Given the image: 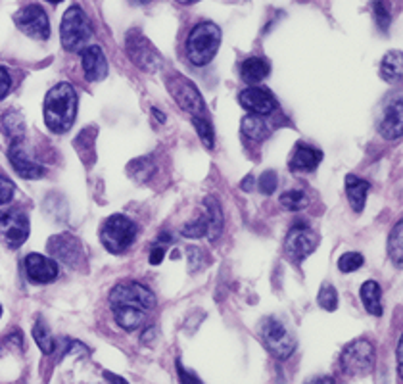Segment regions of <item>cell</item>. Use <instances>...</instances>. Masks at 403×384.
Listing matches in <instances>:
<instances>
[{
  "label": "cell",
  "instance_id": "obj_27",
  "mask_svg": "<svg viewBox=\"0 0 403 384\" xmlns=\"http://www.w3.org/2000/svg\"><path fill=\"white\" fill-rule=\"evenodd\" d=\"M388 253H390V260L394 262L395 267H402L403 260V225L402 221L395 223V227L390 233L388 238Z\"/></svg>",
  "mask_w": 403,
  "mask_h": 384
},
{
  "label": "cell",
  "instance_id": "obj_23",
  "mask_svg": "<svg viewBox=\"0 0 403 384\" xmlns=\"http://www.w3.org/2000/svg\"><path fill=\"white\" fill-rule=\"evenodd\" d=\"M369 188H371V185L365 179H359L357 175H347L346 177V194L349 206L354 208V212H363Z\"/></svg>",
  "mask_w": 403,
  "mask_h": 384
},
{
  "label": "cell",
  "instance_id": "obj_4",
  "mask_svg": "<svg viewBox=\"0 0 403 384\" xmlns=\"http://www.w3.org/2000/svg\"><path fill=\"white\" fill-rule=\"evenodd\" d=\"M60 39L62 47L73 54H79L89 47V41L92 39V27L79 4H73L65 10L60 25Z\"/></svg>",
  "mask_w": 403,
  "mask_h": 384
},
{
  "label": "cell",
  "instance_id": "obj_2",
  "mask_svg": "<svg viewBox=\"0 0 403 384\" xmlns=\"http://www.w3.org/2000/svg\"><path fill=\"white\" fill-rule=\"evenodd\" d=\"M258 335L261 342L265 344V348L274 358L279 360H288L292 353L296 351L298 346V338L292 327L279 315H269V317L261 319L258 327Z\"/></svg>",
  "mask_w": 403,
  "mask_h": 384
},
{
  "label": "cell",
  "instance_id": "obj_16",
  "mask_svg": "<svg viewBox=\"0 0 403 384\" xmlns=\"http://www.w3.org/2000/svg\"><path fill=\"white\" fill-rule=\"evenodd\" d=\"M47 250L52 258H56L60 262H64L65 265L69 267H75L79 265L81 258H83V248H81V242L72 235H54L50 237L49 244H47Z\"/></svg>",
  "mask_w": 403,
  "mask_h": 384
},
{
  "label": "cell",
  "instance_id": "obj_30",
  "mask_svg": "<svg viewBox=\"0 0 403 384\" xmlns=\"http://www.w3.org/2000/svg\"><path fill=\"white\" fill-rule=\"evenodd\" d=\"M317 303L321 306L324 311H336L338 310V292L336 288L329 283H324L317 294Z\"/></svg>",
  "mask_w": 403,
  "mask_h": 384
},
{
  "label": "cell",
  "instance_id": "obj_36",
  "mask_svg": "<svg viewBox=\"0 0 403 384\" xmlns=\"http://www.w3.org/2000/svg\"><path fill=\"white\" fill-rule=\"evenodd\" d=\"M277 187H279V177H277V173L274 172H265L261 177H259L258 188L261 194L269 197V194H273L274 190H277Z\"/></svg>",
  "mask_w": 403,
  "mask_h": 384
},
{
  "label": "cell",
  "instance_id": "obj_29",
  "mask_svg": "<svg viewBox=\"0 0 403 384\" xmlns=\"http://www.w3.org/2000/svg\"><path fill=\"white\" fill-rule=\"evenodd\" d=\"M33 338H35V342H37L42 353H52V351L56 350V342H54V338L50 335L49 327L42 321H37L33 325Z\"/></svg>",
  "mask_w": 403,
  "mask_h": 384
},
{
  "label": "cell",
  "instance_id": "obj_42",
  "mask_svg": "<svg viewBox=\"0 0 403 384\" xmlns=\"http://www.w3.org/2000/svg\"><path fill=\"white\" fill-rule=\"evenodd\" d=\"M240 187H242V190L252 192V190H254V177H252V175H248V177H246V179L240 183Z\"/></svg>",
  "mask_w": 403,
  "mask_h": 384
},
{
  "label": "cell",
  "instance_id": "obj_14",
  "mask_svg": "<svg viewBox=\"0 0 403 384\" xmlns=\"http://www.w3.org/2000/svg\"><path fill=\"white\" fill-rule=\"evenodd\" d=\"M379 131L386 140L402 139L403 135V104L402 97H392L380 110Z\"/></svg>",
  "mask_w": 403,
  "mask_h": 384
},
{
  "label": "cell",
  "instance_id": "obj_37",
  "mask_svg": "<svg viewBox=\"0 0 403 384\" xmlns=\"http://www.w3.org/2000/svg\"><path fill=\"white\" fill-rule=\"evenodd\" d=\"M14 194H16V185H14L8 177L0 175V206L10 204Z\"/></svg>",
  "mask_w": 403,
  "mask_h": 384
},
{
  "label": "cell",
  "instance_id": "obj_7",
  "mask_svg": "<svg viewBox=\"0 0 403 384\" xmlns=\"http://www.w3.org/2000/svg\"><path fill=\"white\" fill-rule=\"evenodd\" d=\"M120 306H127V308H138V310L150 311L156 308V296L148 288V286L129 281V283H121L110 292V308H120Z\"/></svg>",
  "mask_w": 403,
  "mask_h": 384
},
{
  "label": "cell",
  "instance_id": "obj_9",
  "mask_svg": "<svg viewBox=\"0 0 403 384\" xmlns=\"http://www.w3.org/2000/svg\"><path fill=\"white\" fill-rule=\"evenodd\" d=\"M29 237V217L19 208L0 210V240L16 250Z\"/></svg>",
  "mask_w": 403,
  "mask_h": 384
},
{
  "label": "cell",
  "instance_id": "obj_24",
  "mask_svg": "<svg viewBox=\"0 0 403 384\" xmlns=\"http://www.w3.org/2000/svg\"><path fill=\"white\" fill-rule=\"evenodd\" d=\"M403 74V58L400 50H392L380 62V75L390 85H400Z\"/></svg>",
  "mask_w": 403,
  "mask_h": 384
},
{
  "label": "cell",
  "instance_id": "obj_25",
  "mask_svg": "<svg viewBox=\"0 0 403 384\" xmlns=\"http://www.w3.org/2000/svg\"><path fill=\"white\" fill-rule=\"evenodd\" d=\"M359 294H361V302L365 306V310L375 317H380L382 315V290H380L379 283L377 281L363 283Z\"/></svg>",
  "mask_w": 403,
  "mask_h": 384
},
{
  "label": "cell",
  "instance_id": "obj_13",
  "mask_svg": "<svg viewBox=\"0 0 403 384\" xmlns=\"http://www.w3.org/2000/svg\"><path fill=\"white\" fill-rule=\"evenodd\" d=\"M8 158L12 167L16 169V173L24 179L35 181L44 177V167L35 160L31 148L25 140H17V142H12V147L8 150Z\"/></svg>",
  "mask_w": 403,
  "mask_h": 384
},
{
  "label": "cell",
  "instance_id": "obj_44",
  "mask_svg": "<svg viewBox=\"0 0 403 384\" xmlns=\"http://www.w3.org/2000/svg\"><path fill=\"white\" fill-rule=\"evenodd\" d=\"M171 240H173V238H171L170 233H165V235H160V237H158L156 244H170Z\"/></svg>",
  "mask_w": 403,
  "mask_h": 384
},
{
  "label": "cell",
  "instance_id": "obj_3",
  "mask_svg": "<svg viewBox=\"0 0 403 384\" xmlns=\"http://www.w3.org/2000/svg\"><path fill=\"white\" fill-rule=\"evenodd\" d=\"M221 47V29L211 22L194 25L186 37V56L194 66H208Z\"/></svg>",
  "mask_w": 403,
  "mask_h": 384
},
{
  "label": "cell",
  "instance_id": "obj_21",
  "mask_svg": "<svg viewBox=\"0 0 403 384\" xmlns=\"http://www.w3.org/2000/svg\"><path fill=\"white\" fill-rule=\"evenodd\" d=\"M206 204V221H208V237H210L211 242H215L221 233H223V227H225V217H223V210H221V204L215 197H208L204 200Z\"/></svg>",
  "mask_w": 403,
  "mask_h": 384
},
{
  "label": "cell",
  "instance_id": "obj_46",
  "mask_svg": "<svg viewBox=\"0 0 403 384\" xmlns=\"http://www.w3.org/2000/svg\"><path fill=\"white\" fill-rule=\"evenodd\" d=\"M0 317H2V306H0Z\"/></svg>",
  "mask_w": 403,
  "mask_h": 384
},
{
  "label": "cell",
  "instance_id": "obj_40",
  "mask_svg": "<svg viewBox=\"0 0 403 384\" xmlns=\"http://www.w3.org/2000/svg\"><path fill=\"white\" fill-rule=\"evenodd\" d=\"M177 373H179V381L183 384H196L200 383V378L194 375V373H190V371H186L185 367H183V363H181V360H177Z\"/></svg>",
  "mask_w": 403,
  "mask_h": 384
},
{
  "label": "cell",
  "instance_id": "obj_22",
  "mask_svg": "<svg viewBox=\"0 0 403 384\" xmlns=\"http://www.w3.org/2000/svg\"><path fill=\"white\" fill-rule=\"evenodd\" d=\"M271 74V64L265 58H248L240 64V77L248 85H258Z\"/></svg>",
  "mask_w": 403,
  "mask_h": 384
},
{
  "label": "cell",
  "instance_id": "obj_11",
  "mask_svg": "<svg viewBox=\"0 0 403 384\" xmlns=\"http://www.w3.org/2000/svg\"><path fill=\"white\" fill-rule=\"evenodd\" d=\"M167 89L173 100L177 102V106L183 108L185 112L192 115H202L206 112L200 90L196 89V85L190 79H186L183 75H171L167 79Z\"/></svg>",
  "mask_w": 403,
  "mask_h": 384
},
{
  "label": "cell",
  "instance_id": "obj_28",
  "mask_svg": "<svg viewBox=\"0 0 403 384\" xmlns=\"http://www.w3.org/2000/svg\"><path fill=\"white\" fill-rule=\"evenodd\" d=\"M127 172L133 179L137 181V183H145L154 175L156 172V165L150 158H137V160H133L127 167Z\"/></svg>",
  "mask_w": 403,
  "mask_h": 384
},
{
  "label": "cell",
  "instance_id": "obj_10",
  "mask_svg": "<svg viewBox=\"0 0 403 384\" xmlns=\"http://www.w3.org/2000/svg\"><path fill=\"white\" fill-rule=\"evenodd\" d=\"M14 24L27 37L37 41H47L50 37V22L47 12L39 4H27L14 14Z\"/></svg>",
  "mask_w": 403,
  "mask_h": 384
},
{
  "label": "cell",
  "instance_id": "obj_31",
  "mask_svg": "<svg viewBox=\"0 0 403 384\" xmlns=\"http://www.w3.org/2000/svg\"><path fill=\"white\" fill-rule=\"evenodd\" d=\"M281 206L290 212H299L307 206V197L304 190H288L281 197Z\"/></svg>",
  "mask_w": 403,
  "mask_h": 384
},
{
  "label": "cell",
  "instance_id": "obj_39",
  "mask_svg": "<svg viewBox=\"0 0 403 384\" xmlns=\"http://www.w3.org/2000/svg\"><path fill=\"white\" fill-rule=\"evenodd\" d=\"M10 90H12V77H10L6 67L0 66V100L6 99Z\"/></svg>",
  "mask_w": 403,
  "mask_h": 384
},
{
  "label": "cell",
  "instance_id": "obj_15",
  "mask_svg": "<svg viewBox=\"0 0 403 384\" xmlns=\"http://www.w3.org/2000/svg\"><path fill=\"white\" fill-rule=\"evenodd\" d=\"M24 265L25 275L35 285H49L52 281H56L58 275H60V267H58L56 260L47 258L42 253H27Z\"/></svg>",
  "mask_w": 403,
  "mask_h": 384
},
{
  "label": "cell",
  "instance_id": "obj_43",
  "mask_svg": "<svg viewBox=\"0 0 403 384\" xmlns=\"http://www.w3.org/2000/svg\"><path fill=\"white\" fill-rule=\"evenodd\" d=\"M402 340L397 342V373H400V376H402Z\"/></svg>",
  "mask_w": 403,
  "mask_h": 384
},
{
  "label": "cell",
  "instance_id": "obj_45",
  "mask_svg": "<svg viewBox=\"0 0 403 384\" xmlns=\"http://www.w3.org/2000/svg\"><path fill=\"white\" fill-rule=\"evenodd\" d=\"M152 114L156 115V119H158V122L160 123H165V115L161 114L160 110H158V108H152Z\"/></svg>",
  "mask_w": 403,
  "mask_h": 384
},
{
  "label": "cell",
  "instance_id": "obj_17",
  "mask_svg": "<svg viewBox=\"0 0 403 384\" xmlns=\"http://www.w3.org/2000/svg\"><path fill=\"white\" fill-rule=\"evenodd\" d=\"M238 102L244 110H248L254 115H271L277 110V100L267 89L261 87H248L238 94Z\"/></svg>",
  "mask_w": 403,
  "mask_h": 384
},
{
  "label": "cell",
  "instance_id": "obj_20",
  "mask_svg": "<svg viewBox=\"0 0 403 384\" xmlns=\"http://www.w3.org/2000/svg\"><path fill=\"white\" fill-rule=\"evenodd\" d=\"M2 133L10 142H17V140H25V131H27V125H25L24 114L16 110V108H10L2 115Z\"/></svg>",
  "mask_w": 403,
  "mask_h": 384
},
{
  "label": "cell",
  "instance_id": "obj_5",
  "mask_svg": "<svg viewBox=\"0 0 403 384\" xmlns=\"http://www.w3.org/2000/svg\"><path fill=\"white\" fill-rule=\"evenodd\" d=\"M137 240V223L123 213H113L100 229V242L110 253H123Z\"/></svg>",
  "mask_w": 403,
  "mask_h": 384
},
{
  "label": "cell",
  "instance_id": "obj_32",
  "mask_svg": "<svg viewBox=\"0 0 403 384\" xmlns=\"http://www.w3.org/2000/svg\"><path fill=\"white\" fill-rule=\"evenodd\" d=\"M192 125L196 127V131H198V137L204 142V147L206 148H213V125H211L206 117H202V115H194L192 117Z\"/></svg>",
  "mask_w": 403,
  "mask_h": 384
},
{
  "label": "cell",
  "instance_id": "obj_33",
  "mask_svg": "<svg viewBox=\"0 0 403 384\" xmlns=\"http://www.w3.org/2000/svg\"><path fill=\"white\" fill-rule=\"evenodd\" d=\"M363 263H365V258H363L359 252H347L342 253L338 260V269L342 273H354L361 267Z\"/></svg>",
  "mask_w": 403,
  "mask_h": 384
},
{
  "label": "cell",
  "instance_id": "obj_41",
  "mask_svg": "<svg viewBox=\"0 0 403 384\" xmlns=\"http://www.w3.org/2000/svg\"><path fill=\"white\" fill-rule=\"evenodd\" d=\"M163 258H165V246L156 244L152 248V252L148 256V262L152 263V265H160L163 262Z\"/></svg>",
  "mask_w": 403,
  "mask_h": 384
},
{
  "label": "cell",
  "instance_id": "obj_1",
  "mask_svg": "<svg viewBox=\"0 0 403 384\" xmlns=\"http://www.w3.org/2000/svg\"><path fill=\"white\" fill-rule=\"evenodd\" d=\"M77 117V92L69 83H58L44 97V123L50 131L64 135Z\"/></svg>",
  "mask_w": 403,
  "mask_h": 384
},
{
  "label": "cell",
  "instance_id": "obj_26",
  "mask_svg": "<svg viewBox=\"0 0 403 384\" xmlns=\"http://www.w3.org/2000/svg\"><path fill=\"white\" fill-rule=\"evenodd\" d=\"M242 133L252 140H263L269 137L271 129H269V125L261 115L250 114L242 119Z\"/></svg>",
  "mask_w": 403,
  "mask_h": 384
},
{
  "label": "cell",
  "instance_id": "obj_35",
  "mask_svg": "<svg viewBox=\"0 0 403 384\" xmlns=\"http://www.w3.org/2000/svg\"><path fill=\"white\" fill-rule=\"evenodd\" d=\"M372 14H375V19H377L380 29L388 31V27L392 24V14H390L388 4H384V2H375L372 4Z\"/></svg>",
  "mask_w": 403,
  "mask_h": 384
},
{
  "label": "cell",
  "instance_id": "obj_19",
  "mask_svg": "<svg viewBox=\"0 0 403 384\" xmlns=\"http://www.w3.org/2000/svg\"><path fill=\"white\" fill-rule=\"evenodd\" d=\"M322 160V152L317 150V148L309 147V144H304L299 142L294 154L290 158V169L292 172H302V173H309L315 172Z\"/></svg>",
  "mask_w": 403,
  "mask_h": 384
},
{
  "label": "cell",
  "instance_id": "obj_38",
  "mask_svg": "<svg viewBox=\"0 0 403 384\" xmlns=\"http://www.w3.org/2000/svg\"><path fill=\"white\" fill-rule=\"evenodd\" d=\"M188 267H190V271H198L202 269V263H204V256H202V250L200 248H194V246H190L188 250Z\"/></svg>",
  "mask_w": 403,
  "mask_h": 384
},
{
  "label": "cell",
  "instance_id": "obj_18",
  "mask_svg": "<svg viewBox=\"0 0 403 384\" xmlns=\"http://www.w3.org/2000/svg\"><path fill=\"white\" fill-rule=\"evenodd\" d=\"M83 69H85V79L90 83L104 81L108 75V62H106L104 52L100 47L92 44L83 50Z\"/></svg>",
  "mask_w": 403,
  "mask_h": 384
},
{
  "label": "cell",
  "instance_id": "obj_6",
  "mask_svg": "<svg viewBox=\"0 0 403 384\" xmlns=\"http://www.w3.org/2000/svg\"><path fill=\"white\" fill-rule=\"evenodd\" d=\"M375 367V346L365 338L349 342L340 356V369L347 376L369 375Z\"/></svg>",
  "mask_w": 403,
  "mask_h": 384
},
{
  "label": "cell",
  "instance_id": "obj_8",
  "mask_svg": "<svg viewBox=\"0 0 403 384\" xmlns=\"http://www.w3.org/2000/svg\"><path fill=\"white\" fill-rule=\"evenodd\" d=\"M125 47H127V54H129L131 62L140 67L142 72L154 74V72L163 67V60H161L160 52L154 49L152 42L148 41L138 29H133L127 33Z\"/></svg>",
  "mask_w": 403,
  "mask_h": 384
},
{
  "label": "cell",
  "instance_id": "obj_34",
  "mask_svg": "<svg viewBox=\"0 0 403 384\" xmlns=\"http://www.w3.org/2000/svg\"><path fill=\"white\" fill-rule=\"evenodd\" d=\"M181 235L186 238H202L204 235H208V221H206V215H200L196 221L186 223L185 227L181 229Z\"/></svg>",
  "mask_w": 403,
  "mask_h": 384
},
{
  "label": "cell",
  "instance_id": "obj_12",
  "mask_svg": "<svg viewBox=\"0 0 403 384\" xmlns=\"http://www.w3.org/2000/svg\"><path fill=\"white\" fill-rule=\"evenodd\" d=\"M317 246H319V235L309 229L306 223L298 221L286 237L284 250L292 262H302L309 253L315 252Z\"/></svg>",
  "mask_w": 403,
  "mask_h": 384
}]
</instances>
